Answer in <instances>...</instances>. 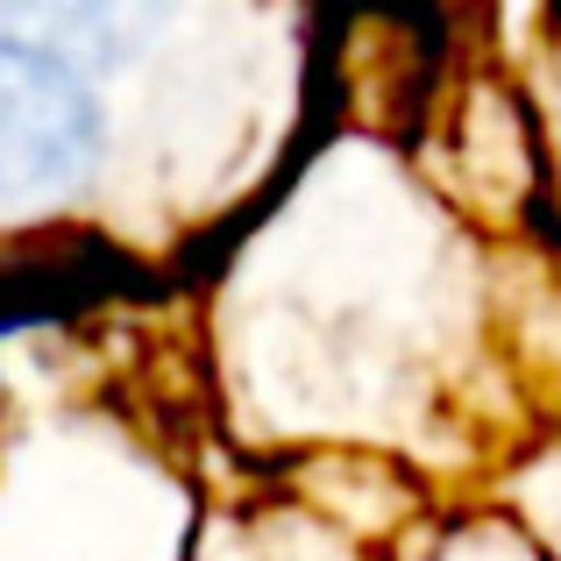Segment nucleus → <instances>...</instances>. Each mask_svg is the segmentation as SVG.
I'll return each mask as SVG.
<instances>
[{"label": "nucleus", "instance_id": "f257e3e1", "mask_svg": "<svg viewBox=\"0 0 561 561\" xmlns=\"http://www.w3.org/2000/svg\"><path fill=\"white\" fill-rule=\"evenodd\" d=\"M100 157V100L65 50L0 36V206H43Z\"/></svg>", "mask_w": 561, "mask_h": 561}]
</instances>
